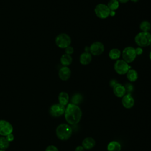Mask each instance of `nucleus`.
Here are the masks:
<instances>
[{
	"mask_svg": "<svg viewBox=\"0 0 151 151\" xmlns=\"http://www.w3.org/2000/svg\"><path fill=\"white\" fill-rule=\"evenodd\" d=\"M65 119L70 124H77L81 117L82 112L80 107L76 104L70 103L67 104L64 112Z\"/></svg>",
	"mask_w": 151,
	"mask_h": 151,
	"instance_id": "f257e3e1",
	"label": "nucleus"
},
{
	"mask_svg": "<svg viewBox=\"0 0 151 151\" xmlns=\"http://www.w3.org/2000/svg\"><path fill=\"white\" fill-rule=\"evenodd\" d=\"M149 59H150V60L151 61V51L150 52V53H149Z\"/></svg>",
	"mask_w": 151,
	"mask_h": 151,
	"instance_id": "c9c22d12",
	"label": "nucleus"
},
{
	"mask_svg": "<svg viewBox=\"0 0 151 151\" xmlns=\"http://www.w3.org/2000/svg\"><path fill=\"white\" fill-rule=\"evenodd\" d=\"M130 68V66L123 59H119L116 61L114 64L115 71L119 75H124Z\"/></svg>",
	"mask_w": 151,
	"mask_h": 151,
	"instance_id": "423d86ee",
	"label": "nucleus"
},
{
	"mask_svg": "<svg viewBox=\"0 0 151 151\" xmlns=\"http://www.w3.org/2000/svg\"><path fill=\"white\" fill-rule=\"evenodd\" d=\"M13 127L11 124L4 120H0V135L6 136L12 133Z\"/></svg>",
	"mask_w": 151,
	"mask_h": 151,
	"instance_id": "1a4fd4ad",
	"label": "nucleus"
},
{
	"mask_svg": "<svg viewBox=\"0 0 151 151\" xmlns=\"http://www.w3.org/2000/svg\"><path fill=\"white\" fill-rule=\"evenodd\" d=\"M9 146V142L5 137H0V149L5 150Z\"/></svg>",
	"mask_w": 151,
	"mask_h": 151,
	"instance_id": "5701e85b",
	"label": "nucleus"
},
{
	"mask_svg": "<svg viewBox=\"0 0 151 151\" xmlns=\"http://www.w3.org/2000/svg\"><path fill=\"white\" fill-rule=\"evenodd\" d=\"M139 28L142 32H149L151 29V24L149 21H142L139 25Z\"/></svg>",
	"mask_w": 151,
	"mask_h": 151,
	"instance_id": "412c9836",
	"label": "nucleus"
},
{
	"mask_svg": "<svg viewBox=\"0 0 151 151\" xmlns=\"http://www.w3.org/2000/svg\"><path fill=\"white\" fill-rule=\"evenodd\" d=\"M122 56L123 60L128 64L132 63L137 56L135 52V48L130 46L126 47L122 52Z\"/></svg>",
	"mask_w": 151,
	"mask_h": 151,
	"instance_id": "39448f33",
	"label": "nucleus"
},
{
	"mask_svg": "<svg viewBox=\"0 0 151 151\" xmlns=\"http://www.w3.org/2000/svg\"><path fill=\"white\" fill-rule=\"evenodd\" d=\"M104 51V44L100 41H95L90 46V52L92 55L98 56L103 53Z\"/></svg>",
	"mask_w": 151,
	"mask_h": 151,
	"instance_id": "6e6552de",
	"label": "nucleus"
},
{
	"mask_svg": "<svg viewBox=\"0 0 151 151\" xmlns=\"http://www.w3.org/2000/svg\"><path fill=\"white\" fill-rule=\"evenodd\" d=\"M95 144L96 142L94 139L90 137L85 138L82 142V146L84 147V149L87 150L93 148L95 146Z\"/></svg>",
	"mask_w": 151,
	"mask_h": 151,
	"instance_id": "2eb2a0df",
	"label": "nucleus"
},
{
	"mask_svg": "<svg viewBox=\"0 0 151 151\" xmlns=\"http://www.w3.org/2000/svg\"><path fill=\"white\" fill-rule=\"evenodd\" d=\"M123 106L126 109L132 108L134 104V100L130 94H125L122 100Z\"/></svg>",
	"mask_w": 151,
	"mask_h": 151,
	"instance_id": "f8f14e48",
	"label": "nucleus"
},
{
	"mask_svg": "<svg viewBox=\"0 0 151 151\" xmlns=\"http://www.w3.org/2000/svg\"><path fill=\"white\" fill-rule=\"evenodd\" d=\"M84 52H90V47L86 46L84 49Z\"/></svg>",
	"mask_w": 151,
	"mask_h": 151,
	"instance_id": "72a5a7b5",
	"label": "nucleus"
},
{
	"mask_svg": "<svg viewBox=\"0 0 151 151\" xmlns=\"http://www.w3.org/2000/svg\"><path fill=\"white\" fill-rule=\"evenodd\" d=\"M110 10L107 5L104 4H99L94 8V13L100 19H106L110 15Z\"/></svg>",
	"mask_w": 151,
	"mask_h": 151,
	"instance_id": "0eeeda50",
	"label": "nucleus"
},
{
	"mask_svg": "<svg viewBox=\"0 0 151 151\" xmlns=\"http://www.w3.org/2000/svg\"><path fill=\"white\" fill-rule=\"evenodd\" d=\"M119 3L121 4H126L129 1V0H117Z\"/></svg>",
	"mask_w": 151,
	"mask_h": 151,
	"instance_id": "2f4dec72",
	"label": "nucleus"
},
{
	"mask_svg": "<svg viewBox=\"0 0 151 151\" xmlns=\"http://www.w3.org/2000/svg\"><path fill=\"white\" fill-rule=\"evenodd\" d=\"M55 42L58 47L65 49L71 45V39L67 34L61 33L55 37Z\"/></svg>",
	"mask_w": 151,
	"mask_h": 151,
	"instance_id": "20e7f679",
	"label": "nucleus"
},
{
	"mask_svg": "<svg viewBox=\"0 0 151 151\" xmlns=\"http://www.w3.org/2000/svg\"><path fill=\"white\" fill-rule=\"evenodd\" d=\"M6 139L10 142H12V141L14 140V135H13L12 133H11V134H9L7 135L6 137Z\"/></svg>",
	"mask_w": 151,
	"mask_h": 151,
	"instance_id": "c85d7f7f",
	"label": "nucleus"
},
{
	"mask_svg": "<svg viewBox=\"0 0 151 151\" xmlns=\"http://www.w3.org/2000/svg\"><path fill=\"white\" fill-rule=\"evenodd\" d=\"M65 106L60 103L53 104L50 109V113L53 117H59L63 115L65 112Z\"/></svg>",
	"mask_w": 151,
	"mask_h": 151,
	"instance_id": "9d476101",
	"label": "nucleus"
},
{
	"mask_svg": "<svg viewBox=\"0 0 151 151\" xmlns=\"http://www.w3.org/2000/svg\"><path fill=\"white\" fill-rule=\"evenodd\" d=\"M117 80H115V79H112V80H111L110 81V83H109L110 86V87H113V86H114L116 84H117Z\"/></svg>",
	"mask_w": 151,
	"mask_h": 151,
	"instance_id": "c756f323",
	"label": "nucleus"
},
{
	"mask_svg": "<svg viewBox=\"0 0 151 151\" xmlns=\"http://www.w3.org/2000/svg\"><path fill=\"white\" fill-rule=\"evenodd\" d=\"M115 15H116V11H110L109 16H111V17H114Z\"/></svg>",
	"mask_w": 151,
	"mask_h": 151,
	"instance_id": "473e14b6",
	"label": "nucleus"
},
{
	"mask_svg": "<svg viewBox=\"0 0 151 151\" xmlns=\"http://www.w3.org/2000/svg\"><path fill=\"white\" fill-rule=\"evenodd\" d=\"M0 151H5V150H2V149H0Z\"/></svg>",
	"mask_w": 151,
	"mask_h": 151,
	"instance_id": "e433bc0d",
	"label": "nucleus"
},
{
	"mask_svg": "<svg viewBox=\"0 0 151 151\" xmlns=\"http://www.w3.org/2000/svg\"><path fill=\"white\" fill-rule=\"evenodd\" d=\"M124 86L126 92H127L128 94H130V92H132L133 90V86L132 84L130 83H127Z\"/></svg>",
	"mask_w": 151,
	"mask_h": 151,
	"instance_id": "393cba45",
	"label": "nucleus"
},
{
	"mask_svg": "<svg viewBox=\"0 0 151 151\" xmlns=\"http://www.w3.org/2000/svg\"><path fill=\"white\" fill-rule=\"evenodd\" d=\"M135 52H136V54L137 55H140L142 54V53L143 52V50L142 47H138L135 48Z\"/></svg>",
	"mask_w": 151,
	"mask_h": 151,
	"instance_id": "cd10ccee",
	"label": "nucleus"
},
{
	"mask_svg": "<svg viewBox=\"0 0 151 151\" xmlns=\"http://www.w3.org/2000/svg\"><path fill=\"white\" fill-rule=\"evenodd\" d=\"M73 53H74V48L73 47H71V45H70L65 48V54L71 55Z\"/></svg>",
	"mask_w": 151,
	"mask_h": 151,
	"instance_id": "a878e982",
	"label": "nucleus"
},
{
	"mask_svg": "<svg viewBox=\"0 0 151 151\" xmlns=\"http://www.w3.org/2000/svg\"><path fill=\"white\" fill-rule=\"evenodd\" d=\"M126 74L127 80L130 82H134L136 81L139 77L137 72L135 70L132 68H130Z\"/></svg>",
	"mask_w": 151,
	"mask_h": 151,
	"instance_id": "a211bd4d",
	"label": "nucleus"
},
{
	"mask_svg": "<svg viewBox=\"0 0 151 151\" xmlns=\"http://www.w3.org/2000/svg\"><path fill=\"white\" fill-rule=\"evenodd\" d=\"M108 151H120L121 145L117 141H111L107 145Z\"/></svg>",
	"mask_w": 151,
	"mask_h": 151,
	"instance_id": "aec40b11",
	"label": "nucleus"
},
{
	"mask_svg": "<svg viewBox=\"0 0 151 151\" xmlns=\"http://www.w3.org/2000/svg\"><path fill=\"white\" fill-rule=\"evenodd\" d=\"M120 3L117 0H109L107 5L110 11L117 10L119 7Z\"/></svg>",
	"mask_w": 151,
	"mask_h": 151,
	"instance_id": "4be33fe9",
	"label": "nucleus"
},
{
	"mask_svg": "<svg viewBox=\"0 0 151 151\" xmlns=\"http://www.w3.org/2000/svg\"><path fill=\"white\" fill-rule=\"evenodd\" d=\"M132 2H134V3H136V2H137L139 0H130Z\"/></svg>",
	"mask_w": 151,
	"mask_h": 151,
	"instance_id": "f704fd0d",
	"label": "nucleus"
},
{
	"mask_svg": "<svg viewBox=\"0 0 151 151\" xmlns=\"http://www.w3.org/2000/svg\"><path fill=\"white\" fill-rule=\"evenodd\" d=\"M82 100H83V96L80 94L77 93V94H75L72 97L71 102L73 104L77 105L79 104L82 101Z\"/></svg>",
	"mask_w": 151,
	"mask_h": 151,
	"instance_id": "b1692460",
	"label": "nucleus"
},
{
	"mask_svg": "<svg viewBox=\"0 0 151 151\" xmlns=\"http://www.w3.org/2000/svg\"><path fill=\"white\" fill-rule=\"evenodd\" d=\"M79 61L80 64L83 65H88L92 61V55L90 52H84L80 54Z\"/></svg>",
	"mask_w": 151,
	"mask_h": 151,
	"instance_id": "ddd939ff",
	"label": "nucleus"
},
{
	"mask_svg": "<svg viewBox=\"0 0 151 151\" xmlns=\"http://www.w3.org/2000/svg\"><path fill=\"white\" fill-rule=\"evenodd\" d=\"M73 62V57L71 55L64 54H63L60 58V63L63 66L68 67Z\"/></svg>",
	"mask_w": 151,
	"mask_h": 151,
	"instance_id": "f3484780",
	"label": "nucleus"
},
{
	"mask_svg": "<svg viewBox=\"0 0 151 151\" xmlns=\"http://www.w3.org/2000/svg\"><path fill=\"white\" fill-rule=\"evenodd\" d=\"M150 45H151V44H150Z\"/></svg>",
	"mask_w": 151,
	"mask_h": 151,
	"instance_id": "4c0bfd02",
	"label": "nucleus"
},
{
	"mask_svg": "<svg viewBox=\"0 0 151 151\" xmlns=\"http://www.w3.org/2000/svg\"><path fill=\"white\" fill-rule=\"evenodd\" d=\"M71 74V70L68 67L63 66L58 71L59 78L63 81L68 80Z\"/></svg>",
	"mask_w": 151,
	"mask_h": 151,
	"instance_id": "9b49d317",
	"label": "nucleus"
},
{
	"mask_svg": "<svg viewBox=\"0 0 151 151\" xmlns=\"http://www.w3.org/2000/svg\"><path fill=\"white\" fill-rule=\"evenodd\" d=\"M45 151H58V150L55 146L50 145L46 148Z\"/></svg>",
	"mask_w": 151,
	"mask_h": 151,
	"instance_id": "bb28decb",
	"label": "nucleus"
},
{
	"mask_svg": "<svg viewBox=\"0 0 151 151\" xmlns=\"http://www.w3.org/2000/svg\"><path fill=\"white\" fill-rule=\"evenodd\" d=\"M113 89L114 95L117 97H123L126 93L124 86L118 83L113 86Z\"/></svg>",
	"mask_w": 151,
	"mask_h": 151,
	"instance_id": "4468645a",
	"label": "nucleus"
},
{
	"mask_svg": "<svg viewBox=\"0 0 151 151\" xmlns=\"http://www.w3.org/2000/svg\"><path fill=\"white\" fill-rule=\"evenodd\" d=\"M84 149L82 146H78L76 148L75 151H84Z\"/></svg>",
	"mask_w": 151,
	"mask_h": 151,
	"instance_id": "7c9ffc66",
	"label": "nucleus"
},
{
	"mask_svg": "<svg viewBox=\"0 0 151 151\" xmlns=\"http://www.w3.org/2000/svg\"><path fill=\"white\" fill-rule=\"evenodd\" d=\"M57 137L61 140L68 139L72 134V129L67 124L63 123L57 126L56 129Z\"/></svg>",
	"mask_w": 151,
	"mask_h": 151,
	"instance_id": "7ed1b4c3",
	"label": "nucleus"
},
{
	"mask_svg": "<svg viewBox=\"0 0 151 151\" xmlns=\"http://www.w3.org/2000/svg\"><path fill=\"white\" fill-rule=\"evenodd\" d=\"M135 43L140 47H146L151 44V34L149 32H140L134 37Z\"/></svg>",
	"mask_w": 151,
	"mask_h": 151,
	"instance_id": "f03ea898",
	"label": "nucleus"
},
{
	"mask_svg": "<svg viewBox=\"0 0 151 151\" xmlns=\"http://www.w3.org/2000/svg\"><path fill=\"white\" fill-rule=\"evenodd\" d=\"M69 100V96L68 93L64 91L61 92L58 95V101L59 103L61 105L65 106L68 104Z\"/></svg>",
	"mask_w": 151,
	"mask_h": 151,
	"instance_id": "6ab92c4d",
	"label": "nucleus"
},
{
	"mask_svg": "<svg viewBox=\"0 0 151 151\" xmlns=\"http://www.w3.org/2000/svg\"><path fill=\"white\" fill-rule=\"evenodd\" d=\"M122 55L121 51L116 48H114L111 49L109 52V57L111 60H117L120 58Z\"/></svg>",
	"mask_w": 151,
	"mask_h": 151,
	"instance_id": "dca6fc26",
	"label": "nucleus"
}]
</instances>
